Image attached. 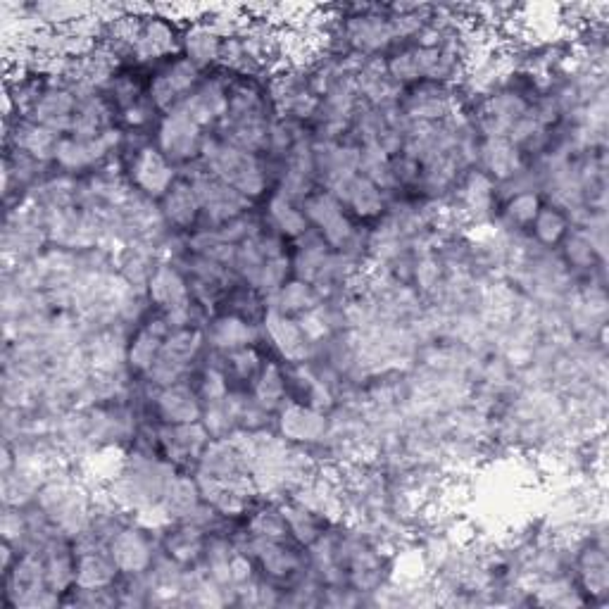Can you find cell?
Wrapping results in <instances>:
<instances>
[{"instance_id":"cell-12","label":"cell","mask_w":609,"mask_h":609,"mask_svg":"<svg viewBox=\"0 0 609 609\" xmlns=\"http://www.w3.org/2000/svg\"><path fill=\"white\" fill-rule=\"evenodd\" d=\"M177 43V31L167 22V17H155V20L143 22L134 53L138 55V60H158L174 53Z\"/></svg>"},{"instance_id":"cell-4","label":"cell","mask_w":609,"mask_h":609,"mask_svg":"<svg viewBox=\"0 0 609 609\" xmlns=\"http://www.w3.org/2000/svg\"><path fill=\"white\" fill-rule=\"evenodd\" d=\"M117 141L119 134L112 129L103 131V134L96 138H60L58 150H55V162H58L62 169H69V172H74V169H86L103 160L105 155L115 148Z\"/></svg>"},{"instance_id":"cell-9","label":"cell","mask_w":609,"mask_h":609,"mask_svg":"<svg viewBox=\"0 0 609 609\" xmlns=\"http://www.w3.org/2000/svg\"><path fill=\"white\" fill-rule=\"evenodd\" d=\"M281 433L293 443H315L324 438L326 419L324 414L305 403H291L281 410Z\"/></svg>"},{"instance_id":"cell-32","label":"cell","mask_w":609,"mask_h":609,"mask_svg":"<svg viewBox=\"0 0 609 609\" xmlns=\"http://www.w3.org/2000/svg\"><path fill=\"white\" fill-rule=\"evenodd\" d=\"M250 531L255 538H267V541H281L288 536V524L284 512L262 510L250 521Z\"/></svg>"},{"instance_id":"cell-24","label":"cell","mask_w":609,"mask_h":609,"mask_svg":"<svg viewBox=\"0 0 609 609\" xmlns=\"http://www.w3.org/2000/svg\"><path fill=\"white\" fill-rule=\"evenodd\" d=\"M255 555L260 560L262 569L276 576V579H284L291 571L298 569V557L291 550H286L279 541H267V538H257L255 541Z\"/></svg>"},{"instance_id":"cell-37","label":"cell","mask_w":609,"mask_h":609,"mask_svg":"<svg viewBox=\"0 0 609 609\" xmlns=\"http://www.w3.org/2000/svg\"><path fill=\"white\" fill-rule=\"evenodd\" d=\"M414 276H417V284L422 291H433L438 286V279H441V265H438L436 257L426 255L414 267Z\"/></svg>"},{"instance_id":"cell-2","label":"cell","mask_w":609,"mask_h":609,"mask_svg":"<svg viewBox=\"0 0 609 609\" xmlns=\"http://www.w3.org/2000/svg\"><path fill=\"white\" fill-rule=\"evenodd\" d=\"M160 153L169 162H188L193 160L203 148V136H200V124L193 122L184 112L172 110L162 119L158 129Z\"/></svg>"},{"instance_id":"cell-13","label":"cell","mask_w":609,"mask_h":609,"mask_svg":"<svg viewBox=\"0 0 609 609\" xmlns=\"http://www.w3.org/2000/svg\"><path fill=\"white\" fill-rule=\"evenodd\" d=\"M158 412L169 424H193L203 414V407H200L196 393L191 388L172 384L165 386V391L160 393Z\"/></svg>"},{"instance_id":"cell-6","label":"cell","mask_w":609,"mask_h":609,"mask_svg":"<svg viewBox=\"0 0 609 609\" xmlns=\"http://www.w3.org/2000/svg\"><path fill=\"white\" fill-rule=\"evenodd\" d=\"M79 100L72 91L67 89H48L39 93V98L34 100L31 105V112H34V119L31 122L41 124L55 134L60 131H72L74 115H77Z\"/></svg>"},{"instance_id":"cell-5","label":"cell","mask_w":609,"mask_h":609,"mask_svg":"<svg viewBox=\"0 0 609 609\" xmlns=\"http://www.w3.org/2000/svg\"><path fill=\"white\" fill-rule=\"evenodd\" d=\"M131 179L146 196L160 198L167 196L169 188L174 186V169L160 150L143 148L131 162Z\"/></svg>"},{"instance_id":"cell-33","label":"cell","mask_w":609,"mask_h":609,"mask_svg":"<svg viewBox=\"0 0 609 609\" xmlns=\"http://www.w3.org/2000/svg\"><path fill=\"white\" fill-rule=\"evenodd\" d=\"M583 579H586V586L593 590V593H605L609 583L605 552L588 550V555L583 557Z\"/></svg>"},{"instance_id":"cell-3","label":"cell","mask_w":609,"mask_h":609,"mask_svg":"<svg viewBox=\"0 0 609 609\" xmlns=\"http://www.w3.org/2000/svg\"><path fill=\"white\" fill-rule=\"evenodd\" d=\"M305 217L322 231L324 241L334 248H343L353 238V224L343 215L338 200L331 193H315L305 200Z\"/></svg>"},{"instance_id":"cell-16","label":"cell","mask_w":609,"mask_h":609,"mask_svg":"<svg viewBox=\"0 0 609 609\" xmlns=\"http://www.w3.org/2000/svg\"><path fill=\"white\" fill-rule=\"evenodd\" d=\"M117 564L100 555L96 550L79 552L77 560V586L86 593H100V588H108L115 581Z\"/></svg>"},{"instance_id":"cell-38","label":"cell","mask_w":609,"mask_h":609,"mask_svg":"<svg viewBox=\"0 0 609 609\" xmlns=\"http://www.w3.org/2000/svg\"><path fill=\"white\" fill-rule=\"evenodd\" d=\"M200 395H203L210 405L226 398V379L219 369H207L203 384H200Z\"/></svg>"},{"instance_id":"cell-23","label":"cell","mask_w":609,"mask_h":609,"mask_svg":"<svg viewBox=\"0 0 609 609\" xmlns=\"http://www.w3.org/2000/svg\"><path fill=\"white\" fill-rule=\"evenodd\" d=\"M343 200L364 219L379 217L381 210H384V196H381L379 186L367 177H355L350 181V186L343 193Z\"/></svg>"},{"instance_id":"cell-21","label":"cell","mask_w":609,"mask_h":609,"mask_svg":"<svg viewBox=\"0 0 609 609\" xmlns=\"http://www.w3.org/2000/svg\"><path fill=\"white\" fill-rule=\"evenodd\" d=\"M198 500H200V488L198 483H193L186 476H172L162 495V505L167 507V512L174 517H193L198 512Z\"/></svg>"},{"instance_id":"cell-30","label":"cell","mask_w":609,"mask_h":609,"mask_svg":"<svg viewBox=\"0 0 609 609\" xmlns=\"http://www.w3.org/2000/svg\"><path fill=\"white\" fill-rule=\"evenodd\" d=\"M281 512H284V517H286L288 533H293L300 543L312 545L317 541L319 526H317L315 512H310L305 505H300V502H295V505H286Z\"/></svg>"},{"instance_id":"cell-31","label":"cell","mask_w":609,"mask_h":609,"mask_svg":"<svg viewBox=\"0 0 609 609\" xmlns=\"http://www.w3.org/2000/svg\"><path fill=\"white\" fill-rule=\"evenodd\" d=\"M426 567H429V560H426L424 550H407V552H400L393 571L398 574V581L403 583L405 588H414L419 581L424 579Z\"/></svg>"},{"instance_id":"cell-28","label":"cell","mask_w":609,"mask_h":609,"mask_svg":"<svg viewBox=\"0 0 609 609\" xmlns=\"http://www.w3.org/2000/svg\"><path fill=\"white\" fill-rule=\"evenodd\" d=\"M203 536H200V529L196 526H181L179 531L169 533L167 538V552L169 557H172L174 562L186 564L193 562L200 555V550H203Z\"/></svg>"},{"instance_id":"cell-20","label":"cell","mask_w":609,"mask_h":609,"mask_svg":"<svg viewBox=\"0 0 609 609\" xmlns=\"http://www.w3.org/2000/svg\"><path fill=\"white\" fill-rule=\"evenodd\" d=\"M43 571H46V583L53 593H65L72 583H77V562L65 545H50L43 557Z\"/></svg>"},{"instance_id":"cell-27","label":"cell","mask_w":609,"mask_h":609,"mask_svg":"<svg viewBox=\"0 0 609 609\" xmlns=\"http://www.w3.org/2000/svg\"><path fill=\"white\" fill-rule=\"evenodd\" d=\"M269 217H272L274 226L281 231V234L291 238L305 236L307 217L300 210H295L293 203L286 196L272 198V203H269Z\"/></svg>"},{"instance_id":"cell-18","label":"cell","mask_w":609,"mask_h":609,"mask_svg":"<svg viewBox=\"0 0 609 609\" xmlns=\"http://www.w3.org/2000/svg\"><path fill=\"white\" fill-rule=\"evenodd\" d=\"M60 138L55 131H50L46 127L36 122H24L22 127L17 124V150L34 160H50L55 158V150H58Z\"/></svg>"},{"instance_id":"cell-29","label":"cell","mask_w":609,"mask_h":609,"mask_svg":"<svg viewBox=\"0 0 609 609\" xmlns=\"http://www.w3.org/2000/svg\"><path fill=\"white\" fill-rule=\"evenodd\" d=\"M284 395H286L284 376H281L276 364H267V367L262 369L260 381L255 384V400L265 407V410H274V407L284 403Z\"/></svg>"},{"instance_id":"cell-8","label":"cell","mask_w":609,"mask_h":609,"mask_svg":"<svg viewBox=\"0 0 609 609\" xmlns=\"http://www.w3.org/2000/svg\"><path fill=\"white\" fill-rule=\"evenodd\" d=\"M174 110L184 112V115L203 127V124L215 122L217 117H224L229 112V93L224 91V86L219 81H205L198 91L181 98Z\"/></svg>"},{"instance_id":"cell-17","label":"cell","mask_w":609,"mask_h":609,"mask_svg":"<svg viewBox=\"0 0 609 609\" xmlns=\"http://www.w3.org/2000/svg\"><path fill=\"white\" fill-rule=\"evenodd\" d=\"M222 43L224 39L210 24L196 22L184 36L186 60H191L196 67L212 65V62H217L219 55H222Z\"/></svg>"},{"instance_id":"cell-39","label":"cell","mask_w":609,"mask_h":609,"mask_svg":"<svg viewBox=\"0 0 609 609\" xmlns=\"http://www.w3.org/2000/svg\"><path fill=\"white\" fill-rule=\"evenodd\" d=\"M593 248V241L581 234L571 236L567 241V255L574 265H588L590 257H593Z\"/></svg>"},{"instance_id":"cell-15","label":"cell","mask_w":609,"mask_h":609,"mask_svg":"<svg viewBox=\"0 0 609 609\" xmlns=\"http://www.w3.org/2000/svg\"><path fill=\"white\" fill-rule=\"evenodd\" d=\"M167 322H155L143 326L141 331H138L134 341L127 348V360L131 367L136 369V372H150V369L155 367V362H158V357L162 353V336H165L167 331Z\"/></svg>"},{"instance_id":"cell-22","label":"cell","mask_w":609,"mask_h":609,"mask_svg":"<svg viewBox=\"0 0 609 609\" xmlns=\"http://www.w3.org/2000/svg\"><path fill=\"white\" fill-rule=\"evenodd\" d=\"M483 165L498 179H510L519 172V153L517 146H512L505 136L488 138L486 146L481 148Z\"/></svg>"},{"instance_id":"cell-7","label":"cell","mask_w":609,"mask_h":609,"mask_svg":"<svg viewBox=\"0 0 609 609\" xmlns=\"http://www.w3.org/2000/svg\"><path fill=\"white\" fill-rule=\"evenodd\" d=\"M110 557L119 571L127 574H141L153 564V548H150L146 533L138 529H122L112 536Z\"/></svg>"},{"instance_id":"cell-35","label":"cell","mask_w":609,"mask_h":609,"mask_svg":"<svg viewBox=\"0 0 609 609\" xmlns=\"http://www.w3.org/2000/svg\"><path fill=\"white\" fill-rule=\"evenodd\" d=\"M538 210H541V200L533 191H521L510 200L507 205V212H510L512 222L517 224H531L536 219Z\"/></svg>"},{"instance_id":"cell-36","label":"cell","mask_w":609,"mask_h":609,"mask_svg":"<svg viewBox=\"0 0 609 609\" xmlns=\"http://www.w3.org/2000/svg\"><path fill=\"white\" fill-rule=\"evenodd\" d=\"M229 367H231V372L238 376V379L248 381V379H253V376L257 374V369H260V357H257L253 348L234 350V353L229 355Z\"/></svg>"},{"instance_id":"cell-25","label":"cell","mask_w":609,"mask_h":609,"mask_svg":"<svg viewBox=\"0 0 609 609\" xmlns=\"http://www.w3.org/2000/svg\"><path fill=\"white\" fill-rule=\"evenodd\" d=\"M253 338H255L253 326H250L248 319L243 317H222L215 324V329H212V341H215L217 348L229 350V353L248 348V345L253 343Z\"/></svg>"},{"instance_id":"cell-26","label":"cell","mask_w":609,"mask_h":609,"mask_svg":"<svg viewBox=\"0 0 609 609\" xmlns=\"http://www.w3.org/2000/svg\"><path fill=\"white\" fill-rule=\"evenodd\" d=\"M274 303L272 310L281 312V315H305L307 310L317 307V295L305 281H293V284L281 286L274 293Z\"/></svg>"},{"instance_id":"cell-1","label":"cell","mask_w":609,"mask_h":609,"mask_svg":"<svg viewBox=\"0 0 609 609\" xmlns=\"http://www.w3.org/2000/svg\"><path fill=\"white\" fill-rule=\"evenodd\" d=\"M200 153H203L212 177L224 181L226 186H231L241 196L253 198L265 191V172H262L255 155L248 153V150L226 146V143H219L215 138H210V141L203 138Z\"/></svg>"},{"instance_id":"cell-34","label":"cell","mask_w":609,"mask_h":609,"mask_svg":"<svg viewBox=\"0 0 609 609\" xmlns=\"http://www.w3.org/2000/svg\"><path fill=\"white\" fill-rule=\"evenodd\" d=\"M531 224L533 229H536V236L541 238L543 243H557L564 236V231H567L564 217L557 210H552V207H541Z\"/></svg>"},{"instance_id":"cell-19","label":"cell","mask_w":609,"mask_h":609,"mask_svg":"<svg viewBox=\"0 0 609 609\" xmlns=\"http://www.w3.org/2000/svg\"><path fill=\"white\" fill-rule=\"evenodd\" d=\"M198 210H200V200L191 184L179 181V184H174L172 188H169L167 196H165L167 222L179 226V229H186V226H191L193 222H196Z\"/></svg>"},{"instance_id":"cell-14","label":"cell","mask_w":609,"mask_h":609,"mask_svg":"<svg viewBox=\"0 0 609 609\" xmlns=\"http://www.w3.org/2000/svg\"><path fill=\"white\" fill-rule=\"evenodd\" d=\"M162 448L172 460H188L203 455L207 445V431L200 424H172L160 433Z\"/></svg>"},{"instance_id":"cell-10","label":"cell","mask_w":609,"mask_h":609,"mask_svg":"<svg viewBox=\"0 0 609 609\" xmlns=\"http://www.w3.org/2000/svg\"><path fill=\"white\" fill-rule=\"evenodd\" d=\"M265 329H267V336L272 338L274 348L279 350L286 360H291V362L305 360L307 341H310V338L305 336L303 326H300L298 322H293L291 317L281 315V312L269 310V315L265 317Z\"/></svg>"},{"instance_id":"cell-11","label":"cell","mask_w":609,"mask_h":609,"mask_svg":"<svg viewBox=\"0 0 609 609\" xmlns=\"http://www.w3.org/2000/svg\"><path fill=\"white\" fill-rule=\"evenodd\" d=\"M150 300L165 312H177L188 307V288L184 276L169 265H160L148 281Z\"/></svg>"}]
</instances>
